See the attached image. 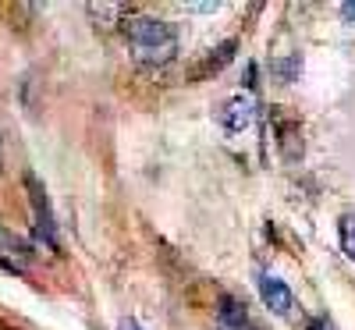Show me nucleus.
<instances>
[{
	"mask_svg": "<svg viewBox=\"0 0 355 330\" xmlns=\"http://www.w3.org/2000/svg\"><path fill=\"white\" fill-rule=\"evenodd\" d=\"M220 323L224 327H234V330H249L252 320H249V309L245 302H239V298H231V295H220Z\"/></svg>",
	"mask_w": 355,
	"mask_h": 330,
	"instance_id": "obj_9",
	"label": "nucleus"
},
{
	"mask_svg": "<svg viewBox=\"0 0 355 330\" xmlns=\"http://www.w3.org/2000/svg\"><path fill=\"white\" fill-rule=\"evenodd\" d=\"M259 298H263V306L270 309L274 316H291V306H295V298H291V291H288V284L281 281V277H270L266 274L263 281H259Z\"/></svg>",
	"mask_w": 355,
	"mask_h": 330,
	"instance_id": "obj_4",
	"label": "nucleus"
},
{
	"mask_svg": "<svg viewBox=\"0 0 355 330\" xmlns=\"http://www.w3.org/2000/svg\"><path fill=\"white\" fill-rule=\"evenodd\" d=\"M132 61L142 68H164L178 57V33L164 18H132L125 21Z\"/></svg>",
	"mask_w": 355,
	"mask_h": 330,
	"instance_id": "obj_1",
	"label": "nucleus"
},
{
	"mask_svg": "<svg viewBox=\"0 0 355 330\" xmlns=\"http://www.w3.org/2000/svg\"><path fill=\"white\" fill-rule=\"evenodd\" d=\"M341 15H345V18H355V4H345V8H341Z\"/></svg>",
	"mask_w": 355,
	"mask_h": 330,
	"instance_id": "obj_12",
	"label": "nucleus"
},
{
	"mask_svg": "<svg viewBox=\"0 0 355 330\" xmlns=\"http://www.w3.org/2000/svg\"><path fill=\"white\" fill-rule=\"evenodd\" d=\"M309 330H334V327H331L327 320H313V323H309Z\"/></svg>",
	"mask_w": 355,
	"mask_h": 330,
	"instance_id": "obj_11",
	"label": "nucleus"
},
{
	"mask_svg": "<svg viewBox=\"0 0 355 330\" xmlns=\"http://www.w3.org/2000/svg\"><path fill=\"white\" fill-rule=\"evenodd\" d=\"M25 189H28V199H33V214H36V231H40V242L46 238V245L53 249V214H50L46 189L40 185V177H36V174H25Z\"/></svg>",
	"mask_w": 355,
	"mask_h": 330,
	"instance_id": "obj_2",
	"label": "nucleus"
},
{
	"mask_svg": "<svg viewBox=\"0 0 355 330\" xmlns=\"http://www.w3.org/2000/svg\"><path fill=\"white\" fill-rule=\"evenodd\" d=\"M277 146H281V157L288 164L302 160V128L295 117H277Z\"/></svg>",
	"mask_w": 355,
	"mask_h": 330,
	"instance_id": "obj_7",
	"label": "nucleus"
},
{
	"mask_svg": "<svg viewBox=\"0 0 355 330\" xmlns=\"http://www.w3.org/2000/svg\"><path fill=\"white\" fill-rule=\"evenodd\" d=\"M252 121H256V100H252L249 93H239V96L224 100V107H220V125H224L227 132H245Z\"/></svg>",
	"mask_w": 355,
	"mask_h": 330,
	"instance_id": "obj_3",
	"label": "nucleus"
},
{
	"mask_svg": "<svg viewBox=\"0 0 355 330\" xmlns=\"http://www.w3.org/2000/svg\"><path fill=\"white\" fill-rule=\"evenodd\" d=\"M0 259L15 270H28V263H33V245H28L21 234L8 231L4 224H0Z\"/></svg>",
	"mask_w": 355,
	"mask_h": 330,
	"instance_id": "obj_5",
	"label": "nucleus"
},
{
	"mask_svg": "<svg viewBox=\"0 0 355 330\" xmlns=\"http://www.w3.org/2000/svg\"><path fill=\"white\" fill-rule=\"evenodd\" d=\"M234 50H239V40H224L220 46H214V50H206V57L192 68V78L199 82V78H210V75H217L224 64H231L234 61Z\"/></svg>",
	"mask_w": 355,
	"mask_h": 330,
	"instance_id": "obj_6",
	"label": "nucleus"
},
{
	"mask_svg": "<svg viewBox=\"0 0 355 330\" xmlns=\"http://www.w3.org/2000/svg\"><path fill=\"white\" fill-rule=\"evenodd\" d=\"M85 11H89V18L96 21V28H103V33L121 28L125 18H132V8H125V4H89Z\"/></svg>",
	"mask_w": 355,
	"mask_h": 330,
	"instance_id": "obj_8",
	"label": "nucleus"
},
{
	"mask_svg": "<svg viewBox=\"0 0 355 330\" xmlns=\"http://www.w3.org/2000/svg\"><path fill=\"white\" fill-rule=\"evenodd\" d=\"M338 238H341V252L355 263V217L352 214H345L338 220Z\"/></svg>",
	"mask_w": 355,
	"mask_h": 330,
	"instance_id": "obj_10",
	"label": "nucleus"
}]
</instances>
